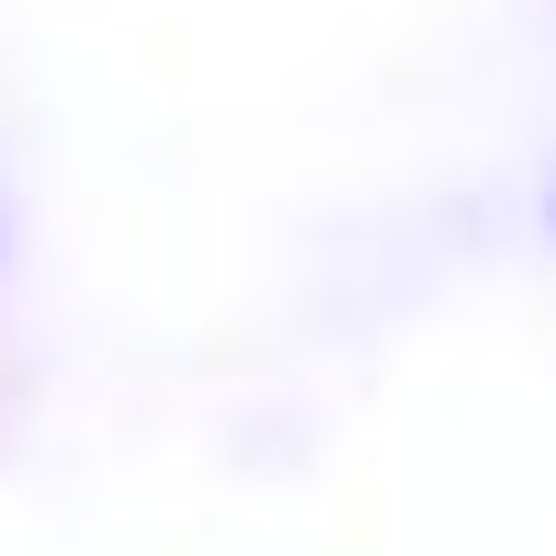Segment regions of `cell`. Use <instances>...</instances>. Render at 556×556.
Wrapping results in <instances>:
<instances>
[]
</instances>
